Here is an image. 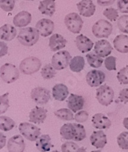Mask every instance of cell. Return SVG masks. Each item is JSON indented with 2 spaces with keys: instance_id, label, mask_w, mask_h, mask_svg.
I'll use <instances>...</instances> for the list:
<instances>
[{
  "instance_id": "cell-21",
  "label": "cell",
  "mask_w": 128,
  "mask_h": 152,
  "mask_svg": "<svg viewBox=\"0 0 128 152\" xmlns=\"http://www.w3.org/2000/svg\"><path fill=\"white\" fill-rule=\"evenodd\" d=\"M32 21V15L27 11H21L14 16L13 24L15 27L23 28L29 25Z\"/></svg>"
},
{
  "instance_id": "cell-47",
  "label": "cell",
  "mask_w": 128,
  "mask_h": 152,
  "mask_svg": "<svg viewBox=\"0 0 128 152\" xmlns=\"http://www.w3.org/2000/svg\"><path fill=\"white\" fill-rule=\"evenodd\" d=\"M6 145V137L0 132V150L2 149Z\"/></svg>"
},
{
  "instance_id": "cell-15",
  "label": "cell",
  "mask_w": 128,
  "mask_h": 152,
  "mask_svg": "<svg viewBox=\"0 0 128 152\" xmlns=\"http://www.w3.org/2000/svg\"><path fill=\"white\" fill-rule=\"evenodd\" d=\"M113 47L107 39H100L94 45V52L100 57H107L112 53Z\"/></svg>"
},
{
  "instance_id": "cell-41",
  "label": "cell",
  "mask_w": 128,
  "mask_h": 152,
  "mask_svg": "<svg viewBox=\"0 0 128 152\" xmlns=\"http://www.w3.org/2000/svg\"><path fill=\"white\" fill-rule=\"evenodd\" d=\"M117 58L115 56H107V58L104 60V66H105L106 69L109 71L112 70H117Z\"/></svg>"
},
{
  "instance_id": "cell-44",
  "label": "cell",
  "mask_w": 128,
  "mask_h": 152,
  "mask_svg": "<svg viewBox=\"0 0 128 152\" xmlns=\"http://www.w3.org/2000/svg\"><path fill=\"white\" fill-rule=\"evenodd\" d=\"M119 100L124 104L128 103V88H124L121 90L118 96Z\"/></svg>"
},
{
  "instance_id": "cell-52",
  "label": "cell",
  "mask_w": 128,
  "mask_h": 152,
  "mask_svg": "<svg viewBox=\"0 0 128 152\" xmlns=\"http://www.w3.org/2000/svg\"><path fill=\"white\" fill-rule=\"evenodd\" d=\"M26 1H34V0H26Z\"/></svg>"
},
{
  "instance_id": "cell-3",
  "label": "cell",
  "mask_w": 128,
  "mask_h": 152,
  "mask_svg": "<svg viewBox=\"0 0 128 152\" xmlns=\"http://www.w3.org/2000/svg\"><path fill=\"white\" fill-rule=\"evenodd\" d=\"M96 98L99 104L103 106H109L114 98V91L109 85H100L96 91Z\"/></svg>"
},
{
  "instance_id": "cell-5",
  "label": "cell",
  "mask_w": 128,
  "mask_h": 152,
  "mask_svg": "<svg viewBox=\"0 0 128 152\" xmlns=\"http://www.w3.org/2000/svg\"><path fill=\"white\" fill-rule=\"evenodd\" d=\"M113 32V26L106 19H99L92 27V33L97 38H108Z\"/></svg>"
},
{
  "instance_id": "cell-20",
  "label": "cell",
  "mask_w": 128,
  "mask_h": 152,
  "mask_svg": "<svg viewBox=\"0 0 128 152\" xmlns=\"http://www.w3.org/2000/svg\"><path fill=\"white\" fill-rule=\"evenodd\" d=\"M75 42H76L77 49L83 53L90 52V50L93 49V47H94V42H93V41L90 38H88L87 37L83 34L77 36V38H76V40H75Z\"/></svg>"
},
{
  "instance_id": "cell-33",
  "label": "cell",
  "mask_w": 128,
  "mask_h": 152,
  "mask_svg": "<svg viewBox=\"0 0 128 152\" xmlns=\"http://www.w3.org/2000/svg\"><path fill=\"white\" fill-rule=\"evenodd\" d=\"M117 142L119 148L123 150H128V131H124L118 135Z\"/></svg>"
},
{
  "instance_id": "cell-16",
  "label": "cell",
  "mask_w": 128,
  "mask_h": 152,
  "mask_svg": "<svg viewBox=\"0 0 128 152\" xmlns=\"http://www.w3.org/2000/svg\"><path fill=\"white\" fill-rule=\"evenodd\" d=\"M92 124L94 127L99 130H105L110 128L112 124L111 121L105 114L98 113L93 116L92 118Z\"/></svg>"
},
{
  "instance_id": "cell-8",
  "label": "cell",
  "mask_w": 128,
  "mask_h": 152,
  "mask_svg": "<svg viewBox=\"0 0 128 152\" xmlns=\"http://www.w3.org/2000/svg\"><path fill=\"white\" fill-rule=\"evenodd\" d=\"M72 59L70 53L67 50H63L56 53L51 60V65L56 70H62L69 66V61Z\"/></svg>"
},
{
  "instance_id": "cell-48",
  "label": "cell",
  "mask_w": 128,
  "mask_h": 152,
  "mask_svg": "<svg viewBox=\"0 0 128 152\" xmlns=\"http://www.w3.org/2000/svg\"><path fill=\"white\" fill-rule=\"evenodd\" d=\"M123 125L124 127L126 128V129L128 130V118H125L123 121Z\"/></svg>"
},
{
  "instance_id": "cell-29",
  "label": "cell",
  "mask_w": 128,
  "mask_h": 152,
  "mask_svg": "<svg viewBox=\"0 0 128 152\" xmlns=\"http://www.w3.org/2000/svg\"><path fill=\"white\" fill-rule=\"evenodd\" d=\"M87 63L93 68H99L103 63V58L97 56L95 53H89L86 56Z\"/></svg>"
},
{
  "instance_id": "cell-31",
  "label": "cell",
  "mask_w": 128,
  "mask_h": 152,
  "mask_svg": "<svg viewBox=\"0 0 128 152\" xmlns=\"http://www.w3.org/2000/svg\"><path fill=\"white\" fill-rule=\"evenodd\" d=\"M54 115L63 121H73L74 119L73 113L68 108H62L54 112Z\"/></svg>"
},
{
  "instance_id": "cell-35",
  "label": "cell",
  "mask_w": 128,
  "mask_h": 152,
  "mask_svg": "<svg viewBox=\"0 0 128 152\" xmlns=\"http://www.w3.org/2000/svg\"><path fill=\"white\" fill-rule=\"evenodd\" d=\"M103 15L107 18L108 20L111 22L117 21L119 17L118 10L114 8H107L103 12Z\"/></svg>"
},
{
  "instance_id": "cell-36",
  "label": "cell",
  "mask_w": 128,
  "mask_h": 152,
  "mask_svg": "<svg viewBox=\"0 0 128 152\" xmlns=\"http://www.w3.org/2000/svg\"><path fill=\"white\" fill-rule=\"evenodd\" d=\"M117 27L121 32L128 34V15H123L118 18Z\"/></svg>"
},
{
  "instance_id": "cell-9",
  "label": "cell",
  "mask_w": 128,
  "mask_h": 152,
  "mask_svg": "<svg viewBox=\"0 0 128 152\" xmlns=\"http://www.w3.org/2000/svg\"><path fill=\"white\" fill-rule=\"evenodd\" d=\"M31 98L37 104H46L51 98L50 91L42 87H37L31 91Z\"/></svg>"
},
{
  "instance_id": "cell-34",
  "label": "cell",
  "mask_w": 128,
  "mask_h": 152,
  "mask_svg": "<svg viewBox=\"0 0 128 152\" xmlns=\"http://www.w3.org/2000/svg\"><path fill=\"white\" fill-rule=\"evenodd\" d=\"M9 93H6L0 96V115L6 113L10 107V100H9Z\"/></svg>"
},
{
  "instance_id": "cell-43",
  "label": "cell",
  "mask_w": 128,
  "mask_h": 152,
  "mask_svg": "<svg viewBox=\"0 0 128 152\" xmlns=\"http://www.w3.org/2000/svg\"><path fill=\"white\" fill-rule=\"evenodd\" d=\"M117 6L121 13H128V0H118Z\"/></svg>"
},
{
  "instance_id": "cell-18",
  "label": "cell",
  "mask_w": 128,
  "mask_h": 152,
  "mask_svg": "<svg viewBox=\"0 0 128 152\" xmlns=\"http://www.w3.org/2000/svg\"><path fill=\"white\" fill-rule=\"evenodd\" d=\"M90 141L91 145L95 147L96 148H103L107 144V135L101 130L94 131L93 134L90 135Z\"/></svg>"
},
{
  "instance_id": "cell-17",
  "label": "cell",
  "mask_w": 128,
  "mask_h": 152,
  "mask_svg": "<svg viewBox=\"0 0 128 152\" xmlns=\"http://www.w3.org/2000/svg\"><path fill=\"white\" fill-rule=\"evenodd\" d=\"M47 117V110L43 107H35L29 112V121L33 124H42Z\"/></svg>"
},
{
  "instance_id": "cell-38",
  "label": "cell",
  "mask_w": 128,
  "mask_h": 152,
  "mask_svg": "<svg viewBox=\"0 0 128 152\" xmlns=\"http://www.w3.org/2000/svg\"><path fill=\"white\" fill-rule=\"evenodd\" d=\"M75 127H76V130H77V134L75 137L74 141H82L83 140H84L86 137V130H85L84 127L82 124H74Z\"/></svg>"
},
{
  "instance_id": "cell-42",
  "label": "cell",
  "mask_w": 128,
  "mask_h": 152,
  "mask_svg": "<svg viewBox=\"0 0 128 152\" xmlns=\"http://www.w3.org/2000/svg\"><path fill=\"white\" fill-rule=\"evenodd\" d=\"M89 118V114L86 110H80L75 114L74 119L77 123H84Z\"/></svg>"
},
{
  "instance_id": "cell-37",
  "label": "cell",
  "mask_w": 128,
  "mask_h": 152,
  "mask_svg": "<svg viewBox=\"0 0 128 152\" xmlns=\"http://www.w3.org/2000/svg\"><path fill=\"white\" fill-rule=\"evenodd\" d=\"M117 78L119 83L121 84H128V66H126L119 70L117 74Z\"/></svg>"
},
{
  "instance_id": "cell-7",
  "label": "cell",
  "mask_w": 128,
  "mask_h": 152,
  "mask_svg": "<svg viewBox=\"0 0 128 152\" xmlns=\"http://www.w3.org/2000/svg\"><path fill=\"white\" fill-rule=\"evenodd\" d=\"M19 131L23 137L29 141H36L41 135L40 129L37 126L28 122L20 124Z\"/></svg>"
},
{
  "instance_id": "cell-39",
  "label": "cell",
  "mask_w": 128,
  "mask_h": 152,
  "mask_svg": "<svg viewBox=\"0 0 128 152\" xmlns=\"http://www.w3.org/2000/svg\"><path fill=\"white\" fill-rule=\"evenodd\" d=\"M16 0H0V8L3 11L10 12L14 10Z\"/></svg>"
},
{
  "instance_id": "cell-27",
  "label": "cell",
  "mask_w": 128,
  "mask_h": 152,
  "mask_svg": "<svg viewBox=\"0 0 128 152\" xmlns=\"http://www.w3.org/2000/svg\"><path fill=\"white\" fill-rule=\"evenodd\" d=\"M59 133L61 137L65 140H74L76 134H77V130L75 127L74 124H65L60 127Z\"/></svg>"
},
{
  "instance_id": "cell-45",
  "label": "cell",
  "mask_w": 128,
  "mask_h": 152,
  "mask_svg": "<svg viewBox=\"0 0 128 152\" xmlns=\"http://www.w3.org/2000/svg\"><path fill=\"white\" fill-rule=\"evenodd\" d=\"M9 47L5 42L0 41V57L5 56L7 55Z\"/></svg>"
},
{
  "instance_id": "cell-10",
  "label": "cell",
  "mask_w": 128,
  "mask_h": 152,
  "mask_svg": "<svg viewBox=\"0 0 128 152\" xmlns=\"http://www.w3.org/2000/svg\"><path fill=\"white\" fill-rule=\"evenodd\" d=\"M106 80L105 73L101 70L93 69L88 72L86 76L87 84L91 87H98L104 83Z\"/></svg>"
},
{
  "instance_id": "cell-11",
  "label": "cell",
  "mask_w": 128,
  "mask_h": 152,
  "mask_svg": "<svg viewBox=\"0 0 128 152\" xmlns=\"http://www.w3.org/2000/svg\"><path fill=\"white\" fill-rule=\"evenodd\" d=\"M9 152H23L26 149V144L22 135L16 134L9 139L7 143Z\"/></svg>"
},
{
  "instance_id": "cell-50",
  "label": "cell",
  "mask_w": 128,
  "mask_h": 152,
  "mask_svg": "<svg viewBox=\"0 0 128 152\" xmlns=\"http://www.w3.org/2000/svg\"><path fill=\"white\" fill-rule=\"evenodd\" d=\"M90 152H101V151H90Z\"/></svg>"
},
{
  "instance_id": "cell-6",
  "label": "cell",
  "mask_w": 128,
  "mask_h": 152,
  "mask_svg": "<svg viewBox=\"0 0 128 152\" xmlns=\"http://www.w3.org/2000/svg\"><path fill=\"white\" fill-rule=\"evenodd\" d=\"M64 23L69 32L78 34L82 29L83 21L80 15L77 12H70L64 18Z\"/></svg>"
},
{
  "instance_id": "cell-46",
  "label": "cell",
  "mask_w": 128,
  "mask_h": 152,
  "mask_svg": "<svg viewBox=\"0 0 128 152\" xmlns=\"http://www.w3.org/2000/svg\"><path fill=\"white\" fill-rule=\"evenodd\" d=\"M115 0H97V2L100 6H108L114 3Z\"/></svg>"
},
{
  "instance_id": "cell-30",
  "label": "cell",
  "mask_w": 128,
  "mask_h": 152,
  "mask_svg": "<svg viewBox=\"0 0 128 152\" xmlns=\"http://www.w3.org/2000/svg\"><path fill=\"white\" fill-rule=\"evenodd\" d=\"M15 126V122L7 116H0V130L2 131H10Z\"/></svg>"
},
{
  "instance_id": "cell-49",
  "label": "cell",
  "mask_w": 128,
  "mask_h": 152,
  "mask_svg": "<svg viewBox=\"0 0 128 152\" xmlns=\"http://www.w3.org/2000/svg\"><path fill=\"white\" fill-rule=\"evenodd\" d=\"M78 152H86V150L85 148H83V147H81V148H79Z\"/></svg>"
},
{
  "instance_id": "cell-22",
  "label": "cell",
  "mask_w": 128,
  "mask_h": 152,
  "mask_svg": "<svg viewBox=\"0 0 128 152\" xmlns=\"http://www.w3.org/2000/svg\"><path fill=\"white\" fill-rule=\"evenodd\" d=\"M52 95L57 101H63L69 96V90L65 84L57 83L52 90Z\"/></svg>"
},
{
  "instance_id": "cell-23",
  "label": "cell",
  "mask_w": 128,
  "mask_h": 152,
  "mask_svg": "<svg viewBox=\"0 0 128 152\" xmlns=\"http://www.w3.org/2000/svg\"><path fill=\"white\" fill-rule=\"evenodd\" d=\"M17 30L13 26L10 24H4L0 27V39L4 41H12L16 37Z\"/></svg>"
},
{
  "instance_id": "cell-51",
  "label": "cell",
  "mask_w": 128,
  "mask_h": 152,
  "mask_svg": "<svg viewBox=\"0 0 128 152\" xmlns=\"http://www.w3.org/2000/svg\"><path fill=\"white\" fill-rule=\"evenodd\" d=\"M51 152H60V151H53Z\"/></svg>"
},
{
  "instance_id": "cell-26",
  "label": "cell",
  "mask_w": 128,
  "mask_h": 152,
  "mask_svg": "<svg viewBox=\"0 0 128 152\" xmlns=\"http://www.w3.org/2000/svg\"><path fill=\"white\" fill-rule=\"evenodd\" d=\"M36 147L40 152H48L52 148L51 137L49 134L40 135L36 141Z\"/></svg>"
},
{
  "instance_id": "cell-28",
  "label": "cell",
  "mask_w": 128,
  "mask_h": 152,
  "mask_svg": "<svg viewBox=\"0 0 128 152\" xmlns=\"http://www.w3.org/2000/svg\"><path fill=\"white\" fill-rule=\"evenodd\" d=\"M85 66L84 58L81 56H76L69 61V66L71 71L74 73H80L83 69Z\"/></svg>"
},
{
  "instance_id": "cell-1",
  "label": "cell",
  "mask_w": 128,
  "mask_h": 152,
  "mask_svg": "<svg viewBox=\"0 0 128 152\" xmlns=\"http://www.w3.org/2000/svg\"><path fill=\"white\" fill-rule=\"evenodd\" d=\"M39 33L36 28L26 27L23 28L18 33L17 39L22 45L25 46H32L39 41Z\"/></svg>"
},
{
  "instance_id": "cell-40",
  "label": "cell",
  "mask_w": 128,
  "mask_h": 152,
  "mask_svg": "<svg viewBox=\"0 0 128 152\" xmlns=\"http://www.w3.org/2000/svg\"><path fill=\"white\" fill-rule=\"evenodd\" d=\"M80 147L73 141H67L63 143L61 146L62 152H78Z\"/></svg>"
},
{
  "instance_id": "cell-19",
  "label": "cell",
  "mask_w": 128,
  "mask_h": 152,
  "mask_svg": "<svg viewBox=\"0 0 128 152\" xmlns=\"http://www.w3.org/2000/svg\"><path fill=\"white\" fill-rule=\"evenodd\" d=\"M67 40L60 34L55 33L50 37L49 41V46L53 52H57L66 46Z\"/></svg>"
},
{
  "instance_id": "cell-12",
  "label": "cell",
  "mask_w": 128,
  "mask_h": 152,
  "mask_svg": "<svg viewBox=\"0 0 128 152\" xmlns=\"http://www.w3.org/2000/svg\"><path fill=\"white\" fill-rule=\"evenodd\" d=\"M36 29L42 37H50L54 30V23L49 19H41L36 24Z\"/></svg>"
},
{
  "instance_id": "cell-2",
  "label": "cell",
  "mask_w": 128,
  "mask_h": 152,
  "mask_svg": "<svg viewBox=\"0 0 128 152\" xmlns=\"http://www.w3.org/2000/svg\"><path fill=\"white\" fill-rule=\"evenodd\" d=\"M42 66L40 60L36 56H29L23 60L19 64V71L25 75H32L39 70Z\"/></svg>"
},
{
  "instance_id": "cell-14",
  "label": "cell",
  "mask_w": 128,
  "mask_h": 152,
  "mask_svg": "<svg viewBox=\"0 0 128 152\" xmlns=\"http://www.w3.org/2000/svg\"><path fill=\"white\" fill-rule=\"evenodd\" d=\"M84 104L85 100L83 96L74 94H71L67 100V107L74 113L82 110L84 107Z\"/></svg>"
},
{
  "instance_id": "cell-13",
  "label": "cell",
  "mask_w": 128,
  "mask_h": 152,
  "mask_svg": "<svg viewBox=\"0 0 128 152\" xmlns=\"http://www.w3.org/2000/svg\"><path fill=\"white\" fill-rule=\"evenodd\" d=\"M80 15L84 17H91L96 12L95 4L92 0H81L77 4Z\"/></svg>"
},
{
  "instance_id": "cell-32",
  "label": "cell",
  "mask_w": 128,
  "mask_h": 152,
  "mask_svg": "<svg viewBox=\"0 0 128 152\" xmlns=\"http://www.w3.org/2000/svg\"><path fill=\"white\" fill-rule=\"evenodd\" d=\"M41 75L45 80L53 79L56 75V70L51 64H46L41 69Z\"/></svg>"
},
{
  "instance_id": "cell-4",
  "label": "cell",
  "mask_w": 128,
  "mask_h": 152,
  "mask_svg": "<svg viewBox=\"0 0 128 152\" xmlns=\"http://www.w3.org/2000/svg\"><path fill=\"white\" fill-rule=\"evenodd\" d=\"M0 77L3 82L10 84L19 80V70L15 65L7 63L0 67Z\"/></svg>"
},
{
  "instance_id": "cell-24",
  "label": "cell",
  "mask_w": 128,
  "mask_h": 152,
  "mask_svg": "<svg viewBox=\"0 0 128 152\" xmlns=\"http://www.w3.org/2000/svg\"><path fill=\"white\" fill-rule=\"evenodd\" d=\"M38 10L42 15L51 17L56 12V0H42L39 2Z\"/></svg>"
},
{
  "instance_id": "cell-25",
  "label": "cell",
  "mask_w": 128,
  "mask_h": 152,
  "mask_svg": "<svg viewBox=\"0 0 128 152\" xmlns=\"http://www.w3.org/2000/svg\"><path fill=\"white\" fill-rule=\"evenodd\" d=\"M113 46L115 50L121 53H128V36L120 34L113 39Z\"/></svg>"
}]
</instances>
